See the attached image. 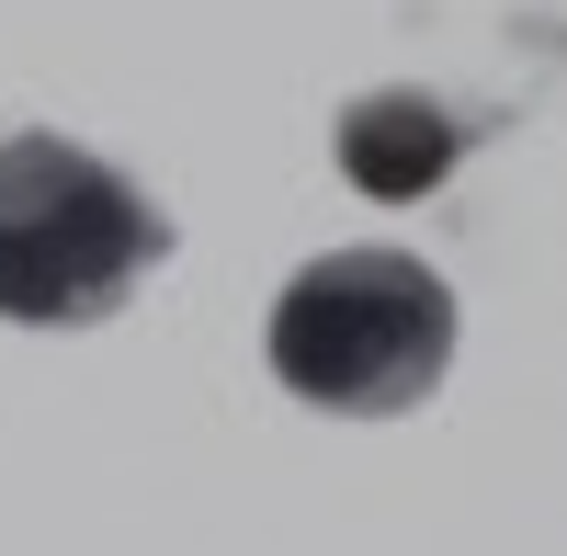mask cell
<instances>
[{"mask_svg":"<svg viewBox=\"0 0 567 556\" xmlns=\"http://www.w3.org/2000/svg\"><path fill=\"white\" fill-rule=\"evenodd\" d=\"M171 261V216L148 182L91 159L80 136H0V318L12 330H91Z\"/></svg>","mask_w":567,"mask_h":556,"instance_id":"6da1fadb","label":"cell"},{"mask_svg":"<svg viewBox=\"0 0 567 556\" xmlns=\"http://www.w3.org/2000/svg\"><path fill=\"white\" fill-rule=\"evenodd\" d=\"M454 363V296L409 250H329L272 296V375L307 409L398 421Z\"/></svg>","mask_w":567,"mask_h":556,"instance_id":"7a4b0ae2","label":"cell"},{"mask_svg":"<svg viewBox=\"0 0 567 556\" xmlns=\"http://www.w3.org/2000/svg\"><path fill=\"white\" fill-rule=\"evenodd\" d=\"M465 148H477V125H465L443 91H363V103H341V171L363 182L374 205L432 194Z\"/></svg>","mask_w":567,"mask_h":556,"instance_id":"3957f363","label":"cell"}]
</instances>
